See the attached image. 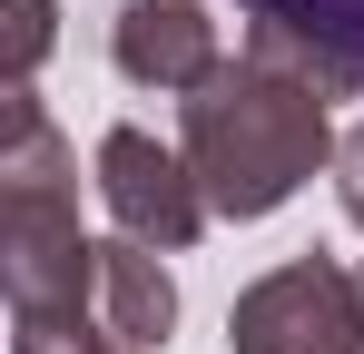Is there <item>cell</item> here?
I'll return each mask as SVG.
<instances>
[{
	"label": "cell",
	"instance_id": "cell-1",
	"mask_svg": "<svg viewBox=\"0 0 364 354\" xmlns=\"http://www.w3.org/2000/svg\"><path fill=\"white\" fill-rule=\"evenodd\" d=\"M178 148H187V168H197V187H207V207L237 217V227H256L315 168H335L345 138H335V99L315 79L237 50L207 89L178 99Z\"/></svg>",
	"mask_w": 364,
	"mask_h": 354
},
{
	"label": "cell",
	"instance_id": "cell-2",
	"mask_svg": "<svg viewBox=\"0 0 364 354\" xmlns=\"http://www.w3.org/2000/svg\"><path fill=\"white\" fill-rule=\"evenodd\" d=\"M237 354H364V286L335 256H296L227 305Z\"/></svg>",
	"mask_w": 364,
	"mask_h": 354
},
{
	"label": "cell",
	"instance_id": "cell-3",
	"mask_svg": "<svg viewBox=\"0 0 364 354\" xmlns=\"http://www.w3.org/2000/svg\"><path fill=\"white\" fill-rule=\"evenodd\" d=\"M0 295H10V325H30V315H89V295H99V236H79V197L0 207Z\"/></svg>",
	"mask_w": 364,
	"mask_h": 354
},
{
	"label": "cell",
	"instance_id": "cell-4",
	"mask_svg": "<svg viewBox=\"0 0 364 354\" xmlns=\"http://www.w3.org/2000/svg\"><path fill=\"white\" fill-rule=\"evenodd\" d=\"M99 207L119 217V236L158 246V256L197 246V227L217 217L207 187H197V168H187V148H158L148 128H109L99 138Z\"/></svg>",
	"mask_w": 364,
	"mask_h": 354
},
{
	"label": "cell",
	"instance_id": "cell-5",
	"mask_svg": "<svg viewBox=\"0 0 364 354\" xmlns=\"http://www.w3.org/2000/svg\"><path fill=\"white\" fill-rule=\"evenodd\" d=\"M109 59H119V79L158 89V99H187V89H207L227 69L207 0H128L109 20Z\"/></svg>",
	"mask_w": 364,
	"mask_h": 354
},
{
	"label": "cell",
	"instance_id": "cell-6",
	"mask_svg": "<svg viewBox=\"0 0 364 354\" xmlns=\"http://www.w3.org/2000/svg\"><path fill=\"white\" fill-rule=\"evenodd\" d=\"M89 315H99V335L119 354H158L178 335V276H168V256L138 246V236H109V246H99V295H89Z\"/></svg>",
	"mask_w": 364,
	"mask_h": 354
},
{
	"label": "cell",
	"instance_id": "cell-7",
	"mask_svg": "<svg viewBox=\"0 0 364 354\" xmlns=\"http://www.w3.org/2000/svg\"><path fill=\"white\" fill-rule=\"evenodd\" d=\"M0 10H10L0 20V89H30V69L60 40V0H0Z\"/></svg>",
	"mask_w": 364,
	"mask_h": 354
},
{
	"label": "cell",
	"instance_id": "cell-8",
	"mask_svg": "<svg viewBox=\"0 0 364 354\" xmlns=\"http://www.w3.org/2000/svg\"><path fill=\"white\" fill-rule=\"evenodd\" d=\"M246 10H286V20H305V30H315V40H335L345 69L364 79V0H246Z\"/></svg>",
	"mask_w": 364,
	"mask_h": 354
},
{
	"label": "cell",
	"instance_id": "cell-9",
	"mask_svg": "<svg viewBox=\"0 0 364 354\" xmlns=\"http://www.w3.org/2000/svg\"><path fill=\"white\" fill-rule=\"evenodd\" d=\"M335 197H345V217L364 227V118L345 128V148H335Z\"/></svg>",
	"mask_w": 364,
	"mask_h": 354
},
{
	"label": "cell",
	"instance_id": "cell-10",
	"mask_svg": "<svg viewBox=\"0 0 364 354\" xmlns=\"http://www.w3.org/2000/svg\"><path fill=\"white\" fill-rule=\"evenodd\" d=\"M355 286H364V266H355Z\"/></svg>",
	"mask_w": 364,
	"mask_h": 354
}]
</instances>
